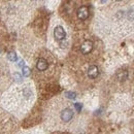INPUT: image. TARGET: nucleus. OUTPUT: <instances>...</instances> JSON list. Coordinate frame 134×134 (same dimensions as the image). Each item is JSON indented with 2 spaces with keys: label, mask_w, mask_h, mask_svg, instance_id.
Instances as JSON below:
<instances>
[{
  "label": "nucleus",
  "mask_w": 134,
  "mask_h": 134,
  "mask_svg": "<svg viewBox=\"0 0 134 134\" xmlns=\"http://www.w3.org/2000/svg\"><path fill=\"white\" fill-rule=\"evenodd\" d=\"M99 74V69L98 67L95 66V65H92V66L89 67L88 69V76L90 79H96Z\"/></svg>",
  "instance_id": "39448f33"
},
{
  "label": "nucleus",
  "mask_w": 134,
  "mask_h": 134,
  "mask_svg": "<svg viewBox=\"0 0 134 134\" xmlns=\"http://www.w3.org/2000/svg\"><path fill=\"white\" fill-rule=\"evenodd\" d=\"M74 106H75V109H76L77 111H81V109H82V104H81V103H75Z\"/></svg>",
  "instance_id": "9b49d317"
},
{
  "label": "nucleus",
  "mask_w": 134,
  "mask_h": 134,
  "mask_svg": "<svg viewBox=\"0 0 134 134\" xmlns=\"http://www.w3.org/2000/svg\"><path fill=\"white\" fill-rule=\"evenodd\" d=\"M93 47H94V44H93V42L91 40H85L84 42L82 43V46H81V52L85 55H87V54L92 52Z\"/></svg>",
  "instance_id": "f03ea898"
},
{
  "label": "nucleus",
  "mask_w": 134,
  "mask_h": 134,
  "mask_svg": "<svg viewBox=\"0 0 134 134\" xmlns=\"http://www.w3.org/2000/svg\"><path fill=\"white\" fill-rule=\"evenodd\" d=\"M65 95H66L67 98H69V99H75V97H76V94L74 92H66Z\"/></svg>",
  "instance_id": "9d476101"
},
{
  "label": "nucleus",
  "mask_w": 134,
  "mask_h": 134,
  "mask_svg": "<svg viewBox=\"0 0 134 134\" xmlns=\"http://www.w3.org/2000/svg\"><path fill=\"white\" fill-rule=\"evenodd\" d=\"M30 72H31V70H30L29 67H27V66L23 67V69H22V73H23L24 76H29V75H30Z\"/></svg>",
  "instance_id": "1a4fd4ad"
},
{
  "label": "nucleus",
  "mask_w": 134,
  "mask_h": 134,
  "mask_svg": "<svg viewBox=\"0 0 134 134\" xmlns=\"http://www.w3.org/2000/svg\"><path fill=\"white\" fill-rule=\"evenodd\" d=\"M89 14H90V12H89V8L87 7V6H81L79 9H77V18L80 19V20H82V21H85V20H87L88 17H89Z\"/></svg>",
  "instance_id": "7ed1b4c3"
},
{
  "label": "nucleus",
  "mask_w": 134,
  "mask_h": 134,
  "mask_svg": "<svg viewBox=\"0 0 134 134\" xmlns=\"http://www.w3.org/2000/svg\"><path fill=\"white\" fill-rule=\"evenodd\" d=\"M7 58H8V60L12 61V62H16L18 60L17 54H16L15 52H9V53L7 54Z\"/></svg>",
  "instance_id": "6e6552de"
},
{
  "label": "nucleus",
  "mask_w": 134,
  "mask_h": 134,
  "mask_svg": "<svg viewBox=\"0 0 134 134\" xmlns=\"http://www.w3.org/2000/svg\"><path fill=\"white\" fill-rule=\"evenodd\" d=\"M19 66L24 67V61H23V60H21V61H20V63H19Z\"/></svg>",
  "instance_id": "f8f14e48"
},
{
  "label": "nucleus",
  "mask_w": 134,
  "mask_h": 134,
  "mask_svg": "<svg viewBox=\"0 0 134 134\" xmlns=\"http://www.w3.org/2000/svg\"><path fill=\"white\" fill-rule=\"evenodd\" d=\"M117 77L121 82L126 81L128 79V71L127 70H119L117 72Z\"/></svg>",
  "instance_id": "0eeeda50"
},
{
  "label": "nucleus",
  "mask_w": 134,
  "mask_h": 134,
  "mask_svg": "<svg viewBox=\"0 0 134 134\" xmlns=\"http://www.w3.org/2000/svg\"><path fill=\"white\" fill-rule=\"evenodd\" d=\"M15 76H16V77H17V80H18V81H20V80H22V77H20V76H19V74H18V73H16V74H15Z\"/></svg>",
  "instance_id": "ddd939ff"
},
{
  "label": "nucleus",
  "mask_w": 134,
  "mask_h": 134,
  "mask_svg": "<svg viewBox=\"0 0 134 134\" xmlns=\"http://www.w3.org/2000/svg\"><path fill=\"white\" fill-rule=\"evenodd\" d=\"M36 67H37V69H38L39 71H43V70L48 69L49 63H48V61H47L46 59H43V58H39L38 61H37V63H36Z\"/></svg>",
  "instance_id": "423d86ee"
},
{
  "label": "nucleus",
  "mask_w": 134,
  "mask_h": 134,
  "mask_svg": "<svg viewBox=\"0 0 134 134\" xmlns=\"http://www.w3.org/2000/svg\"><path fill=\"white\" fill-rule=\"evenodd\" d=\"M54 36L55 38L58 40V41H61L63 40L65 37H66V32L64 30V28L62 26H57L54 30Z\"/></svg>",
  "instance_id": "f257e3e1"
},
{
  "label": "nucleus",
  "mask_w": 134,
  "mask_h": 134,
  "mask_svg": "<svg viewBox=\"0 0 134 134\" xmlns=\"http://www.w3.org/2000/svg\"><path fill=\"white\" fill-rule=\"evenodd\" d=\"M73 117V111L70 108H65L61 113V119L63 122H69Z\"/></svg>",
  "instance_id": "20e7f679"
}]
</instances>
